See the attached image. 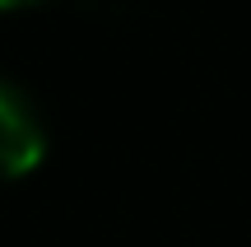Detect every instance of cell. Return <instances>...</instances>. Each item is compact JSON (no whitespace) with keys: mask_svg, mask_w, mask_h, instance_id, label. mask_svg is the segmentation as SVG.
I'll return each instance as SVG.
<instances>
[{"mask_svg":"<svg viewBox=\"0 0 251 247\" xmlns=\"http://www.w3.org/2000/svg\"><path fill=\"white\" fill-rule=\"evenodd\" d=\"M47 159V131L33 98L19 84L0 80V182L28 177Z\"/></svg>","mask_w":251,"mask_h":247,"instance_id":"6da1fadb","label":"cell"},{"mask_svg":"<svg viewBox=\"0 0 251 247\" xmlns=\"http://www.w3.org/2000/svg\"><path fill=\"white\" fill-rule=\"evenodd\" d=\"M33 5H47V0H0V9H33Z\"/></svg>","mask_w":251,"mask_h":247,"instance_id":"7a4b0ae2","label":"cell"}]
</instances>
